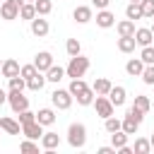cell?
<instances>
[{
    "label": "cell",
    "instance_id": "6",
    "mask_svg": "<svg viewBox=\"0 0 154 154\" xmlns=\"http://www.w3.org/2000/svg\"><path fill=\"white\" fill-rule=\"evenodd\" d=\"M94 108H96V116H101L103 120H106L108 116H113V111H116V106L111 103L108 96H96V99H94Z\"/></svg>",
    "mask_w": 154,
    "mask_h": 154
},
{
    "label": "cell",
    "instance_id": "27",
    "mask_svg": "<svg viewBox=\"0 0 154 154\" xmlns=\"http://www.w3.org/2000/svg\"><path fill=\"white\" fill-rule=\"evenodd\" d=\"M132 152H135V154H149V152H152V142H149L147 137H137Z\"/></svg>",
    "mask_w": 154,
    "mask_h": 154
},
{
    "label": "cell",
    "instance_id": "13",
    "mask_svg": "<svg viewBox=\"0 0 154 154\" xmlns=\"http://www.w3.org/2000/svg\"><path fill=\"white\" fill-rule=\"evenodd\" d=\"M96 24L101 29H111V26H116V14L108 12V10H99L96 12Z\"/></svg>",
    "mask_w": 154,
    "mask_h": 154
},
{
    "label": "cell",
    "instance_id": "3",
    "mask_svg": "<svg viewBox=\"0 0 154 154\" xmlns=\"http://www.w3.org/2000/svg\"><path fill=\"white\" fill-rule=\"evenodd\" d=\"M7 103H10V108L14 113H22V111L29 108V99L24 96V91H17V89H10L7 91Z\"/></svg>",
    "mask_w": 154,
    "mask_h": 154
},
{
    "label": "cell",
    "instance_id": "28",
    "mask_svg": "<svg viewBox=\"0 0 154 154\" xmlns=\"http://www.w3.org/2000/svg\"><path fill=\"white\" fill-rule=\"evenodd\" d=\"M19 17L26 19V22H31V19L36 17V5H34V2H24V5L19 7Z\"/></svg>",
    "mask_w": 154,
    "mask_h": 154
},
{
    "label": "cell",
    "instance_id": "29",
    "mask_svg": "<svg viewBox=\"0 0 154 154\" xmlns=\"http://www.w3.org/2000/svg\"><path fill=\"white\" fill-rule=\"evenodd\" d=\"M123 130H125L128 135H137V130H140V123H137L132 116H128V113H125V118H123Z\"/></svg>",
    "mask_w": 154,
    "mask_h": 154
},
{
    "label": "cell",
    "instance_id": "41",
    "mask_svg": "<svg viewBox=\"0 0 154 154\" xmlns=\"http://www.w3.org/2000/svg\"><path fill=\"white\" fill-rule=\"evenodd\" d=\"M128 116H132V118H135L137 123H142V120H144V111H140V108H137L135 103H132V106L128 108Z\"/></svg>",
    "mask_w": 154,
    "mask_h": 154
},
{
    "label": "cell",
    "instance_id": "30",
    "mask_svg": "<svg viewBox=\"0 0 154 154\" xmlns=\"http://www.w3.org/2000/svg\"><path fill=\"white\" fill-rule=\"evenodd\" d=\"M67 89H70V94H72V96H77V94H82V91L87 89V82H84L82 77H77V79H72V82H70V87H67Z\"/></svg>",
    "mask_w": 154,
    "mask_h": 154
},
{
    "label": "cell",
    "instance_id": "20",
    "mask_svg": "<svg viewBox=\"0 0 154 154\" xmlns=\"http://www.w3.org/2000/svg\"><path fill=\"white\" fill-rule=\"evenodd\" d=\"M111 79H106V77H99L94 84H91V89L96 91V96H108V91H111Z\"/></svg>",
    "mask_w": 154,
    "mask_h": 154
},
{
    "label": "cell",
    "instance_id": "1",
    "mask_svg": "<svg viewBox=\"0 0 154 154\" xmlns=\"http://www.w3.org/2000/svg\"><path fill=\"white\" fill-rule=\"evenodd\" d=\"M89 70V58L87 55H72L70 58V63H67V67H65V75L70 77V79H77V77H84V72Z\"/></svg>",
    "mask_w": 154,
    "mask_h": 154
},
{
    "label": "cell",
    "instance_id": "9",
    "mask_svg": "<svg viewBox=\"0 0 154 154\" xmlns=\"http://www.w3.org/2000/svg\"><path fill=\"white\" fill-rule=\"evenodd\" d=\"M72 19H75L77 24H87V22H91V19H94V12H91V7H89V5H77V7H75V12H72Z\"/></svg>",
    "mask_w": 154,
    "mask_h": 154
},
{
    "label": "cell",
    "instance_id": "35",
    "mask_svg": "<svg viewBox=\"0 0 154 154\" xmlns=\"http://www.w3.org/2000/svg\"><path fill=\"white\" fill-rule=\"evenodd\" d=\"M140 58H142V63H144V65H154V46H142Z\"/></svg>",
    "mask_w": 154,
    "mask_h": 154
},
{
    "label": "cell",
    "instance_id": "2",
    "mask_svg": "<svg viewBox=\"0 0 154 154\" xmlns=\"http://www.w3.org/2000/svg\"><path fill=\"white\" fill-rule=\"evenodd\" d=\"M67 144L72 149H82L87 144V128H84V123H70V128H67Z\"/></svg>",
    "mask_w": 154,
    "mask_h": 154
},
{
    "label": "cell",
    "instance_id": "46",
    "mask_svg": "<svg viewBox=\"0 0 154 154\" xmlns=\"http://www.w3.org/2000/svg\"><path fill=\"white\" fill-rule=\"evenodd\" d=\"M5 101H7V91H5V89H0V106H2Z\"/></svg>",
    "mask_w": 154,
    "mask_h": 154
},
{
    "label": "cell",
    "instance_id": "51",
    "mask_svg": "<svg viewBox=\"0 0 154 154\" xmlns=\"http://www.w3.org/2000/svg\"><path fill=\"white\" fill-rule=\"evenodd\" d=\"M0 67H2V60H0Z\"/></svg>",
    "mask_w": 154,
    "mask_h": 154
},
{
    "label": "cell",
    "instance_id": "12",
    "mask_svg": "<svg viewBox=\"0 0 154 154\" xmlns=\"http://www.w3.org/2000/svg\"><path fill=\"white\" fill-rule=\"evenodd\" d=\"M0 128H2L7 135H22V123L14 120V118H10V116L0 118Z\"/></svg>",
    "mask_w": 154,
    "mask_h": 154
},
{
    "label": "cell",
    "instance_id": "52",
    "mask_svg": "<svg viewBox=\"0 0 154 154\" xmlns=\"http://www.w3.org/2000/svg\"><path fill=\"white\" fill-rule=\"evenodd\" d=\"M152 108H154V101H152Z\"/></svg>",
    "mask_w": 154,
    "mask_h": 154
},
{
    "label": "cell",
    "instance_id": "50",
    "mask_svg": "<svg viewBox=\"0 0 154 154\" xmlns=\"http://www.w3.org/2000/svg\"><path fill=\"white\" fill-rule=\"evenodd\" d=\"M26 2H36V0H26Z\"/></svg>",
    "mask_w": 154,
    "mask_h": 154
},
{
    "label": "cell",
    "instance_id": "43",
    "mask_svg": "<svg viewBox=\"0 0 154 154\" xmlns=\"http://www.w3.org/2000/svg\"><path fill=\"white\" fill-rule=\"evenodd\" d=\"M108 2H111V0H91V5H94L96 10H106V7H108Z\"/></svg>",
    "mask_w": 154,
    "mask_h": 154
},
{
    "label": "cell",
    "instance_id": "5",
    "mask_svg": "<svg viewBox=\"0 0 154 154\" xmlns=\"http://www.w3.org/2000/svg\"><path fill=\"white\" fill-rule=\"evenodd\" d=\"M72 94H70V89H55L53 94H51V103L55 106V108H60V111H67L70 106H72Z\"/></svg>",
    "mask_w": 154,
    "mask_h": 154
},
{
    "label": "cell",
    "instance_id": "16",
    "mask_svg": "<svg viewBox=\"0 0 154 154\" xmlns=\"http://www.w3.org/2000/svg\"><path fill=\"white\" fill-rule=\"evenodd\" d=\"M142 70H144L142 58H130V60L125 63V72H128L130 77H140V75H142Z\"/></svg>",
    "mask_w": 154,
    "mask_h": 154
},
{
    "label": "cell",
    "instance_id": "22",
    "mask_svg": "<svg viewBox=\"0 0 154 154\" xmlns=\"http://www.w3.org/2000/svg\"><path fill=\"white\" fill-rule=\"evenodd\" d=\"M116 29H118V36H135V22H132V19H123V22H118Z\"/></svg>",
    "mask_w": 154,
    "mask_h": 154
},
{
    "label": "cell",
    "instance_id": "31",
    "mask_svg": "<svg viewBox=\"0 0 154 154\" xmlns=\"http://www.w3.org/2000/svg\"><path fill=\"white\" fill-rule=\"evenodd\" d=\"M135 106H137L140 111H144V113L152 111V101H149V96H144V94H137V96H135Z\"/></svg>",
    "mask_w": 154,
    "mask_h": 154
},
{
    "label": "cell",
    "instance_id": "38",
    "mask_svg": "<svg viewBox=\"0 0 154 154\" xmlns=\"http://www.w3.org/2000/svg\"><path fill=\"white\" fill-rule=\"evenodd\" d=\"M140 7H142V14L144 17H154V0H142Z\"/></svg>",
    "mask_w": 154,
    "mask_h": 154
},
{
    "label": "cell",
    "instance_id": "42",
    "mask_svg": "<svg viewBox=\"0 0 154 154\" xmlns=\"http://www.w3.org/2000/svg\"><path fill=\"white\" fill-rule=\"evenodd\" d=\"M17 116H19V123H22V125H24V123H31V120H36V113H31L29 108H26V111H22V113H17Z\"/></svg>",
    "mask_w": 154,
    "mask_h": 154
},
{
    "label": "cell",
    "instance_id": "24",
    "mask_svg": "<svg viewBox=\"0 0 154 154\" xmlns=\"http://www.w3.org/2000/svg\"><path fill=\"white\" fill-rule=\"evenodd\" d=\"M75 99H77V103H79V106H91V103H94V99H96V91H94L91 87H87V89H84L82 94H77Z\"/></svg>",
    "mask_w": 154,
    "mask_h": 154
},
{
    "label": "cell",
    "instance_id": "47",
    "mask_svg": "<svg viewBox=\"0 0 154 154\" xmlns=\"http://www.w3.org/2000/svg\"><path fill=\"white\" fill-rule=\"evenodd\" d=\"M149 142H152V149H154V135H152V137H149Z\"/></svg>",
    "mask_w": 154,
    "mask_h": 154
},
{
    "label": "cell",
    "instance_id": "15",
    "mask_svg": "<svg viewBox=\"0 0 154 154\" xmlns=\"http://www.w3.org/2000/svg\"><path fill=\"white\" fill-rule=\"evenodd\" d=\"M135 41H137V46H152V41H154L152 29H147V26L135 29Z\"/></svg>",
    "mask_w": 154,
    "mask_h": 154
},
{
    "label": "cell",
    "instance_id": "32",
    "mask_svg": "<svg viewBox=\"0 0 154 154\" xmlns=\"http://www.w3.org/2000/svg\"><path fill=\"white\" fill-rule=\"evenodd\" d=\"M103 128H106V132L111 135V132H116V130H120V128H123V120H118V118L108 116V118L103 120Z\"/></svg>",
    "mask_w": 154,
    "mask_h": 154
},
{
    "label": "cell",
    "instance_id": "25",
    "mask_svg": "<svg viewBox=\"0 0 154 154\" xmlns=\"http://www.w3.org/2000/svg\"><path fill=\"white\" fill-rule=\"evenodd\" d=\"M128 137H130V135H128V132L120 128V130L111 132V144H113L116 149H120V147H125V144H128Z\"/></svg>",
    "mask_w": 154,
    "mask_h": 154
},
{
    "label": "cell",
    "instance_id": "8",
    "mask_svg": "<svg viewBox=\"0 0 154 154\" xmlns=\"http://www.w3.org/2000/svg\"><path fill=\"white\" fill-rule=\"evenodd\" d=\"M22 135L29 137V140H41V135H43V125H41L38 120L24 123V125H22Z\"/></svg>",
    "mask_w": 154,
    "mask_h": 154
},
{
    "label": "cell",
    "instance_id": "36",
    "mask_svg": "<svg viewBox=\"0 0 154 154\" xmlns=\"http://www.w3.org/2000/svg\"><path fill=\"white\" fill-rule=\"evenodd\" d=\"M7 82H10V89H17V91H24V89H26V79H24L22 75H17V77H10Z\"/></svg>",
    "mask_w": 154,
    "mask_h": 154
},
{
    "label": "cell",
    "instance_id": "23",
    "mask_svg": "<svg viewBox=\"0 0 154 154\" xmlns=\"http://www.w3.org/2000/svg\"><path fill=\"white\" fill-rule=\"evenodd\" d=\"M135 46H137L135 36H120V38H118V51H120V53H132Z\"/></svg>",
    "mask_w": 154,
    "mask_h": 154
},
{
    "label": "cell",
    "instance_id": "45",
    "mask_svg": "<svg viewBox=\"0 0 154 154\" xmlns=\"http://www.w3.org/2000/svg\"><path fill=\"white\" fill-rule=\"evenodd\" d=\"M118 152H120V154H132V147H128V144H125V147H120Z\"/></svg>",
    "mask_w": 154,
    "mask_h": 154
},
{
    "label": "cell",
    "instance_id": "14",
    "mask_svg": "<svg viewBox=\"0 0 154 154\" xmlns=\"http://www.w3.org/2000/svg\"><path fill=\"white\" fill-rule=\"evenodd\" d=\"M108 99H111V103L118 108V106H123L125 103V99H128V91H125V87H111V91H108Z\"/></svg>",
    "mask_w": 154,
    "mask_h": 154
},
{
    "label": "cell",
    "instance_id": "48",
    "mask_svg": "<svg viewBox=\"0 0 154 154\" xmlns=\"http://www.w3.org/2000/svg\"><path fill=\"white\" fill-rule=\"evenodd\" d=\"M149 29H152V34H154V24H152V26H149Z\"/></svg>",
    "mask_w": 154,
    "mask_h": 154
},
{
    "label": "cell",
    "instance_id": "39",
    "mask_svg": "<svg viewBox=\"0 0 154 154\" xmlns=\"http://www.w3.org/2000/svg\"><path fill=\"white\" fill-rule=\"evenodd\" d=\"M19 149H22V152H38V144H36V140H29V137H26V140L19 144Z\"/></svg>",
    "mask_w": 154,
    "mask_h": 154
},
{
    "label": "cell",
    "instance_id": "37",
    "mask_svg": "<svg viewBox=\"0 0 154 154\" xmlns=\"http://www.w3.org/2000/svg\"><path fill=\"white\" fill-rule=\"evenodd\" d=\"M140 77H142V82H144V84H149V87H152V84H154V65H144V70H142V75H140Z\"/></svg>",
    "mask_w": 154,
    "mask_h": 154
},
{
    "label": "cell",
    "instance_id": "49",
    "mask_svg": "<svg viewBox=\"0 0 154 154\" xmlns=\"http://www.w3.org/2000/svg\"><path fill=\"white\" fill-rule=\"evenodd\" d=\"M130 2H142V0H130Z\"/></svg>",
    "mask_w": 154,
    "mask_h": 154
},
{
    "label": "cell",
    "instance_id": "10",
    "mask_svg": "<svg viewBox=\"0 0 154 154\" xmlns=\"http://www.w3.org/2000/svg\"><path fill=\"white\" fill-rule=\"evenodd\" d=\"M34 65H36L38 72H46V70L53 65V55H51V51H38V53L34 55Z\"/></svg>",
    "mask_w": 154,
    "mask_h": 154
},
{
    "label": "cell",
    "instance_id": "40",
    "mask_svg": "<svg viewBox=\"0 0 154 154\" xmlns=\"http://www.w3.org/2000/svg\"><path fill=\"white\" fill-rule=\"evenodd\" d=\"M36 72H38V70H36V65L31 63V65H22V72H19V75H22L24 79H29V77H34Z\"/></svg>",
    "mask_w": 154,
    "mask_h": 154
},
{
    "label": "cell",
    "instance_id": "34",
    "mask_svg": "<svg viewBox=\"0 0 154 154\" xmlns=\"http://www.w3.org/2000/svg\"><path fill=\"white\" fill-rule=\"evenodd\" d=\"M65 51H67V55L72 58V55H79V53H82V46H79V41H77V38H67Z\"/></svg>",
    "mask_w": 154,
    "mask_h": 154
},
{
    "label": "cell",
    "instance_id": "44",
    "mask_svg": "<svg viewBox=\"0 0 154 154\" xmlns=\"http://www.w3.org/2000/svg\"><path fill=\"white\" fill-rule=\"evenodd\" d=\"M116 152H118V149H116L113 144H111V147H99V154H116Z\"/></svg>",
    "mask_w": 154,
    "mask_h": 154
},
{
    "label": "cell",
    "instance_id": "33",
    "mask_svg": "<svg viewBox=\"0 0 154 154\" xmlns=\"http://www.w3.org/2000/svg\"><path fill=\"white\" fill-rule=\"evenodd\" d=\"M34 5H36V14H41V17L51 14V10H53V2L51 0H36Z\"/></svg>",
    "mask_w": 154,
    "mask_h": 154
},
{
    "label": "cell",
    "instance_id": "21",
    "mask_svg": "<svg viewBox=\"0 0 154 154\" xmlns=\"http://www.w3.org/2000/svg\"><path fill=\"white\" fill-rule=\"evenodd\" d=\"M60 144V135L58 132H43L41 135V147L43 149H55Z\"/></svg>",
    "mask_w": 154,
    "mask_h": 154
},
{
    "label": "cell",
    "instance_id": "54",
    "mask_svg": "<svg viewBox=\"0 0 154 154\" xmlns=\"http://www.w3.org/2000/svg\"><path fill=\"white\" fill-rule=\"evenodd\" d=\"M0 5H2V2H0Z\"/></svg>",
    "mask_w": 154,
    "mask_h": 154
},
{
    "label": "cell",
    "instance_id": "11",
    "mask_svg": "<svg viewBox=\"0 0 154 154\" xmlns=\"http://www.w3.org/2000/svg\"><path fill=\"white\" fill-rule=\"evenodd\" d=\"M0 72H2V77H17L19 72H22V65L17 63V60H12V58H7V60H2V67H0Z\"/></svg>",
    "mask_w": 154,
    "mask_h": 154
},
{
    "label": "cell",
    "instance_id": "19",
    "mask_svg": "<svg viewBox=\"0 0 154 154\" xmlns=\"http://www.w3.org/2000/svg\"><path fill=\"white\" fill-rule=\"evenodd\" d=\"M46 82H48V79H46V72H36L34 77H29V79H26V87H29L31 91H41Z\"/></svg>",
    "mask_w": 154,
    "mask_h": 154
},
{
    "label": "cell",
    "instance_id": "26",
    "mask_svg": "<svg viewBox=\"0 0 154 154\" xmlns=\"http://www.w3.org/2000/svg\"><path fill=\"white\" fill-rule=\"evenodd\" d=\"M125 17L128 19H142L144 14H142V7H140V2H128V7H125Z\"/></svg>",
    "mask_w": 154,
    "mask_h": 154
},
{
    "label": "cell",
    "instance_id": "17",
    "mask_svg": "<svg viewBox=\"0 0 154 154\" xmlns=\"http://www.w3.org/2000/svg\"><path fill=\"white\" fill-rule=\"evenodd\" d=\"M63 77H67V75H65V67H60V65H55V63L46 70V79H48V82H53V84H58Z\"/></svg>",
    "mask_w": 154,
    "mask_h": 154
},
{
    "label": "cell",
    "instance_id": "7",
    "mask_svg": "<svg viewBox=\"0 0 154 154\" xmlns=\"http://www.w3.org/2000/svg\"><path fill=\"white\" fill-rule=\"evenodd\" d=\"M29 29H31V34H34V36H38V38H43V36L51 31V26H48V19H43L41 14H36V17L29 22Z\"/></svg>",
    "mask_w": 154,
    "mask_h": 154
},
{
    "label": "cell",
    "instance_id": "18",
    "mask_svg": "<svg viewBox=\"0 0 154 154\" xmlns=\"http://www.w3.org/2000/svg\"><path fill=\"white\" fill-rule=\"evenodd\" d=\"M36 120H38L43 128H48V125H53V123H55V111H53V108H38Z\"/></svg>",
    "mask_w": 154,
    "mask_h": 154
},
{
    "label": "cell",
    "instance_id": "4",
    "mask_svg": "<svg viewBox=\"0 0 154 154\" xmlns=\"http://www.w3.org/2000/svg\"><path fill=\"white\" fill-rule=\"evenodd\" d=\"M22 5H24V0H2V5H0V17H2L5 22L17 19Z\"/></svg>",
    "mask_w": 154,
    "mask_h": 154
},
{
    "label": "cell",
    "instance_id": "53",
    "mask_svg": "<svg viewBox=\"0 0 154 154\" xmlns=\"http://www.w3.org/2000/svg\"><path fill=\"white\" fill-rule=\"evenodd\" d=\"M0 130H2V128H0Z\"/></svg>",
    "mask_w": 154,
    "mask_h": 154
}]
</instances>
